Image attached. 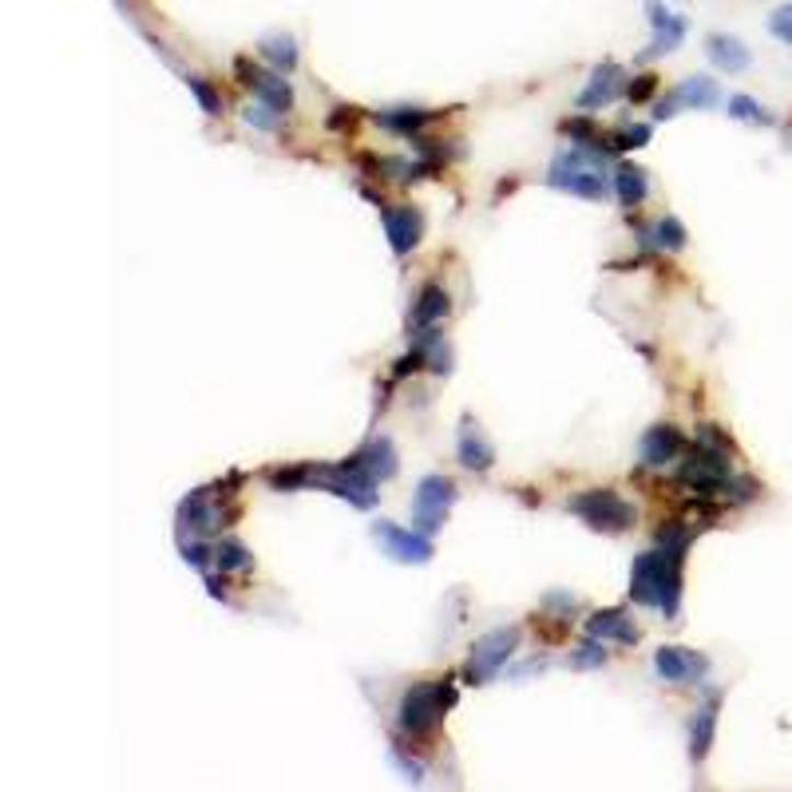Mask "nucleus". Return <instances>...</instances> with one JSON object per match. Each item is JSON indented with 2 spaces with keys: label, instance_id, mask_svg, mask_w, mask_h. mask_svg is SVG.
Masks as SVG:
<instances>
[{
  "label": "nucleus",
  "instance_id": "nucleus-1",
  "mask_svg": "<svg viewBox=\"0 0 792 792\" xmlns=\"http://www.w3.org/2000/svg\"><path fill=\"white\" fill-rule=\"evenodd\" d=\"M682 563H686V547L657 543L654 551H642L634 559V567H630V598L638 606H654L666 618H678Z\"/></svg>",
  "mask_w": 792,
  "mask_h": 792
},
{
  "label": "nucleus",
  "instance_id": "nucleus-2",
  "mask_svg": "<svg viewBox=\"0 0 792 792\" xmlns=\"http://www.w3.org/2000/svg\"><path fill=\"white\" fill-rule=\"evenodd\" d=\"M547 187L563 190L574 198H606V167H603V151L598 147H567L551 159L547 167Z\"/></svg>",
  "mask_w": 792,
  "mask_h": 792
},
{
  "label": "nucleus",
  "instance_id": "nucleus-3",
  "mask_svg": "<svg viewBox=\"0 0 792 792\" xmlns=\"http://www.w3.org/2000/svg\"><path fill=\"white\" fill-rule=\"evenodd\" d=\"M456 706V686L452 678L440 682H417L412 689H405V698L396 706V725L405 737H428L440 730L444 713Z\"/></svg>",
  "mask_w": 792,
  "mask_h": 792
},
{
  "label": "nucleus",
  "instance_id": "nucleus-4",
  "mask_svg": "<svg viewBox=\"0 0 792 792\" xmlns=\"http://www.w3.org/2000/svg\"><path fill=\"white\" fill-rule=\"evenodd\" d=\"M376 476H369V468L361 464V456H349L341 464H310V488H322L337 500H345L349 508L357 511H369L376 508Z\"/></svg>",
  "mask_w": 792,
  "mask_h": 792
},
{
  "label": "nucleus",
  "instance_id": "nucleus-5",
  "mask_svg": "<svg viewBox=\"0 0 792 792\" xmlns=\"http://www.w3.org/2000/svg\"><path fill=\"white\" fill-rule=\"evenodd\" d=\"M567 511L591 527V532L622 535L638 523V511L630 500H622L615 488H586L567 500Z\"/></svg>",
  "mask_w": 792,
  "mask_h": 792
},
{
  "label": "nucleus",
  "instance_id": "nucleus-6",
  "mask_svg": "<svg viewBox=\"0 0 792 792\" xmlns=\"http://www.w3.org/2000/svg\"><path fill=\"white\" fill-rule=\"evenodd\" d=\"M515 650H520V626L488 630L484 638H476V647H471L468 662H464V682H468V686H488V682L508 666Z\"/></svg>",
  "mask_w": 792,
  "mask_h": 792
},
{
  "label": "nucleus",
  "instance_id": "nucleus-7",
  "mask_svg": "<svg viewBox=\"0 0 792 792\" xmlns=\"http://www.w3.org/2000/svg\"><path fill=\"white\" fill-rule=\"evenodd\" d=\"M452 503H456V484L449 476H440V471L424 476L417 484V496H412V527L436 535L444 527V520H449Z\"/></svg>",
  "mask_w": 792,
  "mask_h": 792
},
{
  "label": "nucleus",
  "instance_id": "nucleus-8",
  "mask_svg": "<svg viewBox=\"0 0 792 792\" xmlns=\"http://www.w3.org/2000/svg\"><path fill=\"white\" fill-rule=\"evenodd\" d=\"M373 535H376V543H381V551H385L393 563L424 567L428 559L436 555V547H432V535L420 532V527H396V523H388V520H376L373 523Z\"/></svg>",
  "mask_w": 792,
  "mask_h": 792
},
{
  "label": "nucleus",
  "instance_id": "nucleus-9",
  "mask_svg": "<svg viewBox=\"0 0 792 792\" xmlns=\"http://www.w3.org/2000/svg\"><path fill=\"white\" fill-rule=\"evenodd\" d=\"M234 72H238V84L251 88L254 95H258V104L273 107L278 115L293 112V88L290 80H286V72H261V68H254L246 56H238L234 60Z\"/></svg>",
  "mask_w": 792,
  "mask_h": 792
},
{
  "label": "nucleus",
  "instance_id": "nucleus-10",
  "mask_svg": "<svg viewBox=\"0 0 792 792\" xmlns=\"http://www.w3.org/2000/svg\"><path fill=\"white\" fill-rule=\"evenodd\" d=\"M654 674L662 682H669V686H698L709 674V657L689 647H657Z\"/></svg>",
  "mask_w": 792,
  "mask_h": 792
},
{
  "label": "nucleus",
  "instance_id": "nucleus-11",
  "mask_svg": "<svg viewBox=\"0 0 792 792\" xmlns=\"http://www.w3.org/2000/svg\"><path fill=\"white\" fill-rule=\"evenodd\" d=\"M647 21L650 28H654V36H650V44L642 48V60H657V56L674 53V48H682V40H686V16L674 9H666L662 0H647Z\"/></svg>",
  "mask_w": 792,
  "mask_h": 792
},
{
  "label": "nucleus",
  "instance_id": "nucleus-12",
  "mask_svg": "<svg viewBox=\"0 0 792 792\" xmlns=\"http://www.w3.org/2000/svg\"><path fill=\"white\" fill-rule=\"evenodd\" d=\"M718 100H721L718 80H709V75H686V80L657 104L654 119H674L682 107H689V112H706V107H718Z\"/></svg>",
  "mask_w": 792,
  "mask_h": 792
},
{
  "label": "nucleus",
  "instance_id": "nucleus-13",
  "mask_svg": "<svg viewBox=\"0 0 792 792\" xmlns=\"http://www.w3.org/2000/svg\"><path fill=\"white\" fill-rule=\"evenodd\" d=\"M230 520H234V511L219 508V500H214L207 488L190 491L187 500L178 503V523H183V532H190V535L219 532V527H226Z\"/></svg>",
  "mask_w": 792,
  "mask_h": 792
},
{
  "label": "nucleus",
  "instance_id": "nucleus-14",
  "mask_svg": "<svg viewBox=\"0 0 792 792\" xmlns=\"http://www.w3.org/2000/svg\"><path fill=\"white\" fill-rule=\"evenodd\" d=\"M381 226L393 246V254H412L424 238V214L417 207H381Z\"/></svg>",
  "mask_w": 792,
  "mask_h": 792
},
{
  "label": "nucleus",
  "instance_id": "nucleus-15",
  "mask_svg": "<svg viewBox=\"0 0 792 792\" xmlns=\"http://www.w3.org/2000/svg\"><path fill=\"white\" fill-rule=\"evenodd\" d=\"M626 68L615 60H603L598 68L591 72V80H586V88L579 92V112H598V107H610L618 100V95L626 92Z\"/></svg>",
  "mask_w": 792,
  "mask_h": 792
},
{
  "label": "nucleus",
  "instance_id": "nucleus-16",
  "mask_svg": "<svg viewBox=\"0 0 792 792\" xmlns=\"http://www.w3.org/2000/svg\"><path fill=\"white\" fill-rule=\"evenodd\" d=\"M682 449H686V440H682L678 428L654 424V428H647V436L638 444V456H642L647 468H666V464H674V459L682 456Z\"/></svg>",
  "mask_w": 792,
  "mask_h": 792
},
{
  "label": "nucleus",
  "instance_id": "nucleus-17",
  "mask_svg": "<svg viewBox=\"0 0 792 792\" xmlns=\"http://www.w3.org/2000/svg\"><path fill=\"white\" fill-rule=\"evenodd\" d=\"M456 456L468 471H491V464H496V449H491V440L484 436V428L476 424L471 417L459 420Z\"/></svg>",
  "mask_w": 792,
  "mask_h": 792
},
{
  "label": "nucleus",
  "instance_id": "nucleus-18",
  "mask_svg": "<svg viewBox=\"0 0 792 792\" xmlns=\"http://www.w3.org/2000/svg\"><path fill=\"white\" fill-rule=\"evenodd\" d=\"M452 310V298L444 286L428 282L424 290L417 293V302H412V313H408V334H424V329H436Z\"/></svg>",
  "mask_w": 792,
  "mask_h": 792
},
{
  "label": "nucleus",
  "instance_id": "nucleus-19",
  "mask_svg": "<svg viewBox=\"0 0 792 792\" xmlns=\"http://www.w3.org/2000/svg\"><path fill=\"white\" fill-rule=\"evenodd\" d=\"M586 634L598 638V642H615V647H634L642 630L634 626V618L626 610H594L586 618Z\"/></svg>",
  "mask_w": 792,
  "mask_h": 792
},
{
  "label": "nucleus",
  "instance_id": "nucleus-20",
  "mask_svg": "<svg viewBox=\"0 0 792 792\" xmlns=\"http://www.w3.org/2000/svg\"><path fill=\"white\" fill-rule=\"evenodd\" d=\"M706 56L713 60V68H721V72H745L753 63V53L745 48V40H737V36H730V32H709L706 36Z\"/></svg>",
  "mask_w": 792,
  "mask_h": 792
},
{
  "label": "nucleus",
  "instance_id": "nucleus-21",
  "mask_svg": "<svg viewBox=\"0 0 792 792\" xmlns=\"http://www.w3.org/2000/svg\"><path fill=\"white\" fill-rule=\"evenodd\" d=\"M718 694H709L706 706L694 709V721H689V761L701 765L713 749V733H718Z\"/></svg>",
  "mask_w": 792,
  "mask_h": 792
},
{
  "label": "nucleus",
  "instance_id": "nucleus-22",
  "mask_svg": "<svg viewBox=\"0 0 792 792\" xmlns=\"http://www.w3.org/2000/svg\"><path fill=\"white\" fill-rule=\"evenodd\" d=\"M373 119L381 127H388V131L417 136L420 127H428L432 119H440V112H428V107H385V112H376Z\"/></svg>",
  "mask_w": 792,
  "mask_h": 792
},
{
  "label": "nucleus",
  "instance_id": "nucleus-23",
  "mask_svg": "<svg viewBox=\"0 0 792 792\" xmlns=\"http://www.w3.org/2000/svg\"><path fill=\"white\" fill-rule=\"evenodd\" d=\"M357 456H361V464L369 468V476H376V480H393L396 476V449L388 436H373L365 444V449H357Z\"/></svg>",
  "mask_w": 792,
  "mask_h": 792
},
{
  "label": "nucleus",
  "instance_id": "nucleus-24",
  "mask_svg": "<svg viewBox=\"0 0 792 792\" xmlns=\"http://www.w3.org/2000/svg\"><path fill=\"white\" fill-rule=\"evenodd\" d=\"M642 242H647V246H654V251L678 254V251H686L689 234H686V226L674 219V214H666V219H657L654 226L642 230Z\"/></svg>",
  "mask_w": 792,
  "mask_h": 792
},
{
  "label": "nucleus",
  "instance_id": "nucleus-25",
  "mask_svg": "<svg viewBox=\"0 0 792 792\" xmlns=\"http://www.w3.org/2000/svg\"><path fill=\"white\" fill-rule=\"evenodd\" d=\"M615 190H618V202H622V207H642V198H647V190H650L647 171L638 167V163H618Z\"/></svg>",
  "mask_w": 792,
  "mask_h": 792
},
{
  "label": "nucleus",
  "instance_id": "nucleus-26",
  "mask_svg": "<svg viewBox=\"0 0 792 792\" xmlns=\"http://www.w3.org/2000/svg\"><path fill=\"white\" fill-rule=\"evenodd\" d=\"M258 53L273 63V72H293V68H298V44H293V36H286V32L261 36Z\"/></svg>",
  "mask_w": 792,
  "mask_h": 792
},
{
  "label": "nucleus",
  "instance_id": "nucleus-27",
  "mask_svg": "<svg viewBox=\"0 0 792 792\" xmlns=\"http://www.w3.org/2000/svg\"><path fill=\"white\" fill-rule=\"evenodd\" d=\"M214 567H219L222 574L230 571H251L254 567V555L242 547L238 539H219L214 543Z\"/></svg>",
  "mask_w": 792,
  "mask_h": 792
},
{
  "label": "nucleus",
  "instance_id": "nucleus-28",
  "mask_svg": "<svg viewBox=\"0 0 792 792\" xmlns=\"http://www.w3.org/2000/svg\"><path fill=\"white\" fill-rule=\"evenodd\" d=\"M650 143V124H634L622 127V131H606L603 136V151H638V147Z\"/></svg>",
  "mask_w": 792,
  "mask_h": 792
},
{
  "label": "nucleus",
  "instance_id": "nucleus-29",
  "mask_svg": "<svg viewBox=\"0 0 792 792\" xmlns=\"http://www.w3.org/2000/svg\"><path fill=\"white\" fill-rule=\"evenodd\" d=\"M730 115L733 119H741V124H753V127H772L777 124V119H772L769 112H765L761 104H757V100H753V95H730Z\"/></svg>",
  "mask_w": 792,
  "mask_h": 792
},
{
  "label": "nucleus",
  "instance_id": "nucleus-30",
  "mask_svg": "<svg viewBox=\"0 0 792 792\" xmlns=\"http://www.w3.org/2000/svg\"><path fill=\"white\" fill-rule=\"evenodd\" d=\"M270 488H273V491H305V488H310V464H290V468H273V471H270Z\"/></svg>",
  "mask_w": 792,
  "mask_h": 792
},
{
  "label": "nucleus",
  "instance_id": "nucleus-31",
  "mask_svg": "<svg viewBox=\"0 0 792 792\" xmlns=\"http://www.w3.org/2000/svg\"><path fill=\"white\" fill-rule=\"evenodd\" d=\"M187 88H190V95L198 100V107H202V112H207V115H222V95L207 84V75H187Z\"/></svg>",
  "mask_w": 792,
  "mask_h": 792
},
{
  "label": "nucleus",
  "instance_id": "nucleus-32",
  "mask_svg": "<svg viewBox=\"0 0 792 792\" xmlns=\"http://www.w3.org/2000/svg\"><path fill=\"white\" fill-rule=\"evenodd\" d=\"M606 642H598V638H591L586 634V642L579 650L571 654V666L574 669H598V666H606Z\"/></svg>",
  "mask_w": 792,
  "mask_h": 792
},
{
  "label": "nucleus",
  "instance_id": "nucleus-33",
  "mask_svg": "<svg viewBox=\"0 0 792 792\" xmlns=\"http://www.w3.org/2000/svg\"><path fill=\"white\" fill-rule=\"evenodd\" d=\"M769 32L781 44H792V4H781V9L769 16Z\"/></svg>",
  "mask_w": 792,
  "mask_h": 792
},
{
  "label": "nucleus",
  "instance_id": "nucleus-34",
  "mask_svg": "<svg viewBox=\"0 0 792 792\" xmlns=\"http://www.w3.org/2000/svg\"><path fill=\"white\" fill-rule=\"evenodd\" d=\"M183 559H187L190 567H207L210 559H214V547H207L202 539H195V543L183 539Z\"/></svg>",
  "mask_w": 792,
  "mask_h": 792
},
{
  "label": "nucleus",
  "instance_id": "nucleus-35",
  "mask_svg": "<svg viewBox=\"0 0 792 792\" xmlns=\"http://www.w3.org/2000/svg\"><path fill=\"white\" fill-rule=\"evenodd\" d=\"M278 119H282V115L273 112V107H251V112H246V124L251 127H258V131H273V127H278Z\"/></svg>",
  "mask_w": 792,
  "mask_h": 792
},
{
  "label": "nucleus",
  "instance_id": "nucleus-36",
  "mask_svg": "<svg viewBox=\"0 0 792 792\" xmlns=\"http://www.w3.org/2000/svg\"><path fill=\"white\" fill-rule=\"evenodd\" d=\"M638 84H630L626 88V95H630V100H634V104H642V100H650V95L657 92V75H634Z\"/></svg>",
  "mask_w": 792,
  "mask_h": 792
},
{
  "label": "nucleus",
  "instance_id": "nucleus-37",
  "mask_svg": "<svg viewBox=\"0 0 792 792\" xmlns=\"http://www.w3.org/2000/svg\"><path fill=\"white\" fill-rule=\"evenodd\" d=\"M357 124V107H334V115H329V127L334 131H345V127Z\"/></svg>",
  "mask_w": 792,
  "mask_h": 792
}]
</instances>
